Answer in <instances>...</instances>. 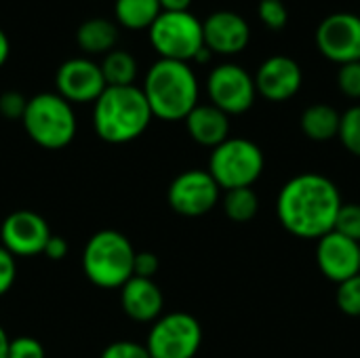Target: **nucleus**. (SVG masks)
Segmentation results:
<instances>
[{"label": "nucleus", "mask_w": 360, "mask_h": 358, "mask_svg": "<svg viewBox=\"0 0 360 358\" xmlns=\"http://www.w3.org/2000/svg\"><path fill=\"white\" fill-rule=\"evenodd\" d=\"M342 196L338 186L321 173L289 179L276 200L278 222L297 238H323L335 226Z\"/></svg>", "instance_id": "f257e3e1"}, {"label": "nucleus", "mask_w": 360, "mask_h": 358, "mask_svg": "<svg viewBox=\"0 0 360 358\" xmlns=\"http://www.w3.org/2000/svg\"><path fill=\"white\" fill-rule=\"evenodd\" d=\"M152 110L141 87H105L93 103V129L108 143H129L141 137L150 122Z\"/></svg>", "instance_id": "f03ea898"}, {"label": "nucleus", "mask_w": 360, "mask_h": 358, "mask_svg": "<svg viewBox=\"0 0 360 358\" xmlns=\"http://www.w3.org/2000/svg\"><path fill=\"white\" fill-rule=\"evenodd\" d=\"M154 118L186 120L198 106V80L190 63L158 59L146 74L141 87Z\"/></svg>", "instance_id": "7ed1b4c3"}, {"label": "nucleus", "mask_w": 360, "mask_h": 358, "mask_svg": "<svg viewBox=\"0 0 360 358\" xmlns=\"http://www.w3.org/2000/svg\"><path fill=\"white\" fill-rule=\"evenodd\" d=\"M135 249L118 230L95 232L82 251L86 279L101 289H120L133 276Z\"/></svg>", "instance_id": "20e7f679"}, {"label": "nucleus", "mask_w": 360, "mask_h": 358, "mask_svg": "<svg viewBox=\"0 0 360 358\" xmlns=\"http://www.w3.org/2000/svg\"><path fill=\"white\" fill-rule=\"evenodd\" d=\"M21 122L27 137L44 150L70 146L78 129L72 103L57 93H38L27 99Z\"/></svg>", "instance_id": "39448f33"}, {"label": "nucleus", "mask_w": 360, "mask_h": 358, "mask_svg": "<svg viewBox=\"0 0 360 358\" xmlns=\"http://www.w3.org/2000/svg\"><path fill=\"white\" fill-rule=\"evenodd\" d=\"M264 152L257 143L245 137H228L213 148L209 173L224 190L251 188L264 173Z\"/></svg>", "instance_id": "423d86ee"}, {"label": "nucleus", "mask_w": 360, "mask_h": 358, "mask_svg": "<svg viewBox=\"0 0 360 358\" xmlns=\"http://www.w3.org/2000/svg\"><path fill=\"white\" fill-rule=\"evenodd\" d=\"M150 42L160 59L171 61H194L196 53L205 46L202 38V21L190 11L169 13L162 11L158 19L152 23Z\"/></svg>", "instance_id": "0eeeda50"}, {"label": "nucleus", "mask_w": 360, "mask_h": 358, "mask_svg": "<svg viewBox=\"0 0 360 358\" xmlns=\"http://www.w3.org/2000/svg\"><path fill=\"white\" fill-rule=\"evenodd\" d=\"M200 344V323L188 312H171L154 321L146 348L152 358H194Z\"/></svg>", "instance_id": "6e6552de"}, {"label": "nucleus", "mask_w": 360, "mask_h": 358, "mask_svg": "<svg viewBox=\"0 0 360 358\" xmlns=\"http://www.w3.org/2000/svg\"><path fill=\"white\" fill-rule=\"evenodd\" d=\"M207 93L215 108L224 114H245L257 97L253 76L236 63H219L207 78Z\"/></svg>", "instance_id": "1a4fd4ad"}, {"label": "nucleus", "mask_w": 360, "mask_h": 358, "mask_svg": "<svg viewBox=\"0 0 360 358\" xmlns=\"http://www.w3.org/2000/svg\"><path fill=\"white\" fill-rule=\"evenodd\" d=\"M316 46L338 65L360 61V15L348 11L327 15L316 27Z\"/></svg>", "instance_id": "9d476101"}, {"label": "nucleus", "mask_w": 360, "mask_h": 358, "mask_svg": "<svg viewBox=\"0 0 360 358\" xmlns=\"http://www.w3.org/2000/svg\"><path fill=\"white\" fill-rule=\"evenodd\" d=\"M219 190L221 188L215 184L209 171L190 169L171 181L167 198L175 213L184 217H200L217 205Z\"/></svg>", "instance_id": "9b49d317"}, {"label": "nucleus", "mask_w": 360, "mask_h": 358, "mask_svg": "<svg viewBox=\"0 0 360 358\" xmlns=\"http://www.w3.org/2000/svg\"><path fill=\"white\" fill-rule=\"evenodd\" d=\"M49 238H51V228L46 219L27 209L13 211L11 215H6V219L0 226L2 247L13 257L42 255Z\"/></svg>", "instance_id": "f8f14e48"}, {"label": "nucleus", "mask_w": 360, "mask_h": 358, "mask_svg": "<svg viewBox=\"0 0 360 358\" xmlns=\"http://www.w3.org/2000/svg\"><path fill=\"white\" fill-rule=\"evenodd\" d=\"M55 87L57 95H61L70 103H95L108 84L103 80L99 63L86 57H74L59 65Z\"/></svg>", "instance_id": "ddd939ff"}, {"label": "nucleus", "mask_w": 360, "mask_h": 358, "mask_svg": "<svg viewBox=\"0 0 360 358\" xmlns=\"http://www.w3.org/2000/svg\"><path fill=\"white\" fill-rule=\"evenodd\" d=\"M257 95L268 101H287L300 93L304 82V72L300 63L289 55L268 57L253 76Z\"/></svg>", "instance_id": "4468645a"}, {"label": "nucleus", "mask_w": 360, "mask_h": 358, "mask_svg": "<svg viewBox=\"0 0 360 358\" xmlns=\"http://www.w3.org/2000/svg\"><path fill=\"white\" fill-rule=\"evenodd\" d=\"M202 38L213 55H236L249 46L251 27L243 15L224 8L202 21Z\"/></svg>", "instance_id": "2eb2a0df"}, {"label": "nucleus", "mask_w": 360, "mask_h": 358, "mask_svg": "<svg viewBox=\"0 0 360 358\" xmlns=\"http://www.w3.org/2000/svg\"><path fill=\"white\" fill-rule=\"evenodd\" d=\"M316 264L329 281L340 285L360 274V245L331 230L329 234L319 238Z\"/></svg>", "instance_id": "dca6fc26"}, {"label": "nucleus", "mask_w": 360, "mask_h": 358, "mask_svg": "<svg viewBox=\"0 0 360 358\" xmlns=\"http://www.w3.org/2000/svg\"><path fill=\"white\" fill-rule=\"evenodd\" d=\"M120 302L127 317L137 323H154L156 319H160L165 306L162 291L154 283V279L139 276H131L120 287Z\"/></svg>", "instance_id": "f3484780"}, {"label": "nucleus", "mask_w": 360, "mask_h": 358, "mask_svg": "<svg viewBox=\"0 0 360 358\" xmlns=\"http://www.w3.org/2000/svg\"><path fill=\"white\" fill-rule=\"evenodd\" d=\"M186 129L196 143L205 148H217L230 135V116L213 103H198L186 116Z\"/></svg>", "instance_id": "a211bd4d"}, {"label": "nucleus", "mask_w": 360, "mask_h": 358, "mask_svg": "<svg viewBox=\"0 0 360 358\" xmlns=\"http://www.w3.org/2000/svg\"><path fill=\"white\" fill-rule=\"evenodd\" d=\"M78 46L89 55H108L116 49L118 42V25L103 17H93L80 23L76 32Z\"/></svg>", "instance_id": "6ab92c4d"}, {"label": "nucleus", "mask_w": 360, "mask_h": 358, "mask_svg": "<svg viewBox=\"0 0 360 358\" xmlns=\"http://www.w3.org/2000/svg\"><path fill=\"white\" fill-rule=\"evenodd\" d=\"M340 120H342V114L335 108L327 103H314L306 108L302 114V131L312 141H329L338 137Z\"/></svg>", "instance_id": "aec40b11"}, {"label": "nucleus", "mask_w": 360, "mask_h": 358, "mask_svg": "<svg viewBox=\"0 0 360 358\" xmlns=\"http://www.w3.org/2000/svg\"><path fill=\"white\" fill-rule=\"evenodd\" d=\"M162 13L158 0H116L114 2V15L118 25L139 32L150 30L152 23Z\"/></svg>", "instance_id": "412c9836"}, {"label": "nucleus", "mask_w": 360, "mask_h": 358, "mask_svg": "<svg viewBox=\"0 0 360 358\" xmlns=\"http://www.w3.org/2000/svg\"><path fill=\"white\" fill-rule=\"evenodd\" d=\"M101 65V74L108 87H131L137 78V59L122 49L110 51Z\"/></svg>", "instance_id": "4be33fe9"}, {"label": "nucleus", "mask_w": 360, "mask_h": 358, "mask_svg": "<svg viewBox=\"0 0 360 358\" xmlns=\"http://www.w3.org/2000/svg\"><path fill=\"white\" fill-rule=\"evenodd\" d=\"M259 200L257 194L251 188H236V190H226L224 196V211L226 215L236 222V224H247L257 215Z\"/></svg>", "instance_id": "5701e85b"}, {"label": "nucleus", "mask_w": 360, "mask_h": 358, "mask_svg": "<svg viewBox=\"0 0 360 358\" xmlns=\"http://www.w3.org/2000/svg\"><path fill=\"white\" fill-rule=\"evenodd\" d=\"M338 137L350 154L360 158V106H352L342 114Z\"/></svg>", "instance_id": "b1692460"}, {"label": "nucleus", "mask_w": 360, "mask_h": 358, "mask_svg": "<svg viewBox=\"0 0 360 358\" xmlns=\"http://www.w3.org/2000/svg\"><path fill=\"white\" fill-rule=\"evenodd\" d=\"M335 232L360 245V205L359 203H342L335 217Z\"/></svg>", "instance_id": "393cba45"}, {"label": "nucleus", "mask_w": 360, "mask_h": 358, "mask_svg": "<svg viewBox=\"0 0 360 358\" xmlns=\"http://www.w3.org/2000/svg\"><path fill=\"white\" fill-rule=\"evenodd\" d=\"M257 15H259V21L272 32H281L289 23V11L283 0H259Z\"/></svg>", "instance_id": "a878e982"}, {"label": "nucleus", "mask_w": 360, "mask_h": 358, "mask_svg": "<svg viewBox=\"0 0 360 358\" xmlns=\"http://www.w3.org/2000/svg\"><path fill=\"white\" fill-rule=\"evenodd\" d=\"M338 306L348 317H360V274L338 285Z\"/></svg>", "instance_id": "bb28decb"}, {"label": "nucleus", "mask_w": 360, "mask_h": 358, "mask_svg": "<svg viewBox=\"0 0 360 358\" xmlns=\"http://www.w3.org/2000/svg\"><path fill=\"white\" fill-rule=\"evenodd\" d=\"M338 87L340 91L350 97V99H360V61L344 63L340 65L338 72Z\"/></svg>", "instance_id": "cd10ccee"}, {"label": "nucleus", "mask_w": 360, "mask_h": 358, "mask_svg": "<svg viewBox=\"0 0 360 358\" xmlns=\"http://www.w3.org/2000/svg\"><path fill=\"white\" fill-rule=\"evenodd\" d=\"M99 358H152L146 344H135L129 340H118L112 342L110 346H105V350L101 352Z\"/></svg>", "instance_id": "c85d7f7f"}, {"label": "nucleus", "mask_w": 360, "mask_h": 358, "mask_svg": "<svg viewBox=\"0 0 360 358\" xmlns=\"http://www.w3.org/2000/svg\"><path fill=\"white\" fill-rule=\"evenodd\" d=\"M27 108V99L19 91H4L0 95V116L6 120H21Z\"/></svg>", "instance_id": "c756f323"}, {"label": "nucleus", "mask_w": 360, "mask_h": 358, "mask_svg": "<svg viewBox=\"0 0 360 358\" xmlns=\"http://www.w3.org/2000/svg\"><path fill=\"white\" fill-rule=\"evenodd\" d=\"M8 358H46V354H44V346L38 340L30 335H21L11 340Z\"/></svg>", "instance_id": "7c9ffc66"}, {"label": "nucleus", "mask_w": 360, "mask_h": 358, "mask_svg": "<svg viewBox=\"0 0 360 358\" xmlns=\"http://www.w3.org/2000/svg\"><path fill=\"white\" fill-rule=\"evenodd\" d=\"M17 279V257H13L2 245H0V295H4Z\"/></svg>", "instance_id": "2f4dec72"}, {"label": "nucleus", "mask_w": 360, "mask_h": 358, "mask_svg": "<svg viewBox=\"0 0 360 358\" xmlns=\"http://www.w3.org/2000/svg\"><path fill=\"white\" fill-rule=\"evenodd\" d=\"M160 262L152 251H137L135 253V262H133V276L139 279H154V274L158 272Z\"/></svg>", "instance_id": "473e14b6"}, {"label": "nucleus", "mask_w": 360, "mask_h": 358, "mask_svg": "<svg viewBox=\"0 0 360 358\" xmlns=\"http://www.w3.org/2000/svg\"><path fill=\"white\" fill-rule=\"evenodd\" d=\"M68 243H65V238L63 236H57V234H51V238L46 241V247H44V251H42V255H46L49 260H53V262H59V260H63L65 255H68Z\"/></svg>", "instance_id": "72a5a7b5"}, {"label": "nucleus", "mask_w": 360, "mask_h": 358, "mask_svg": "<svg viewBox=\"0 0 360 358\" xmlns=\"http://www.w3.org/2000/svg\"><path fill=\"white\" fill-rule=\"evenodd\" d=\"M160 2V8L162 11H169V13H181V11H188L192 0H158Z\"/></svg>", "instance_id": "f704fd0d"}, {"label": "nucleus", "mask_w": 360, "mask_h": 358, "mask_svg": "<svg viewBox=\"0 0 360 358\" xmlns=\"http://www.w3.org/2000/svg\"><path fill=\"white\" fill-rule=\"evenodd\" d=\"M8 53H11V42H8V38H6L4 30L0 27V68L6 63V59H8Z\"/></svg>", "instance_id": "c9c22d12"}, {"label": "nucleus", "mask_w": 360, "mask_h": 358, "mask_svg": "<svg viewBox=\"0 0 360 358\" xmlns=\"http://www.w3.org/2000/svg\"><path fill=\"white\" fill-rule=\"evenodd\" d=\"M8 344H11V338L0 327V358H8Z\"/></svg>", "instance_id": "e433bc0d"}, {"label": "nucleus", "mask_w": 360, "mask_h": 358, "mask_svg": "<svg viewBox=\"0 0 360 358\" xmlns=\"http://www.w3.org/2000/svg\"><path fill=\"white\" fill-rule=\"evenodd\" d=\"M211 57H213V53H211V51H209L207 46H202V49H200V51L196 53L194 61H198V63H207V61H209Z\"/></svg>", "instance_id": "4c0bfd02"}]
</instances>
